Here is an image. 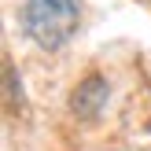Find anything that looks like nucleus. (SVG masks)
<instances>
[{"label":"nucleus","mask_w":151,"mask_h":151,"mask_svg":"<svg viewBox=\"0 0 151 151\" xmlns=\"http://www.w3.org/2000/svg\"><path fill=\"white\" fill-rule=\"evenodd\" d=\"M78 19H81L78 0H26L22 7V26L44 52L63 48L78 29Z\"/></svg>","instance_id":"obj_1"},{"label":"nucleus","mask_w":151,"mask_h":151,"mask_svg":"<svg viewBox=\"0 0 151 151\" xmlns=\"http://www.w3.org/2000/svg\"><path fill=\"white\" fill-rule=\"evenodd\" d=\"M103 100H107V81H103L100 74H88V78L74 88L70 107H74V114H78V118H92V114H100Z\"/></svg>","instance_id":"obj_2"}]
</instances>
